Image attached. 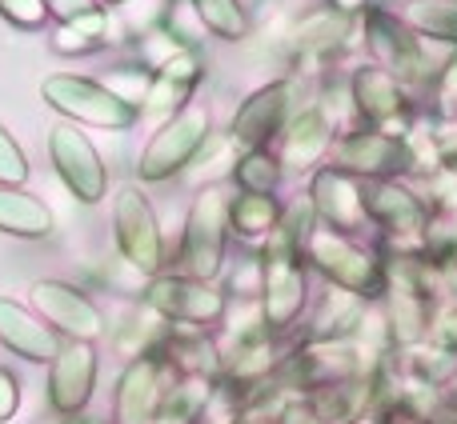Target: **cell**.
I'll return each mask as SVG.
<instances>
[{"label":"cell","instance_id":"22","mask_svg":"<svg viewBox=\"0 0 457 424\" xmlns=\"http://www.w3.org/2000/svg\"><path fill=\"white\" fill-rule=\"evenodd\" d=\"M0 345H4L8 353H16L21 361L48 364L56 353H61L64 340L56 337L37 313H29L24 305L0 297Z\"/></svg>","mask_w":457,"mask_h":424},{"label":"cell","instance_id":"30","mask_svg":"<svg viewBox=\"0 0 457 424\" xmlns=\"http://www.w3.org/2000/svg\"><path fill=\"white\" fill-rule=\"evenodd\" d=\"M201 24L221 40H241L249 32V16H245L241 0H193Z\"/></svg>","mask_w":457,"mask_h":424},{"label":"cell","instance_id":"14","mask_svg":"<svg viewBox=\"0 0 457 424\" xmlns=\"http://www.w3.org/2000/svg\"><path fill=\"white\" fill-rule=\"evenodd\" d=\"M96 345L85 340H64L61 353L48 361V385H45V401L53 417H77L88 409L96 393Z\"/></svg>","mask_w":457,"mask_h":424},{"label":"cell","instance_id":"13","mask_svg":"<svg viewBox=\"0 0 457 424\" xmlns=\"http://www.w3.org/2000/svg\"><path fill=\"white\" fill-rule=\"evenodd\" d=\"M48 157H53V168L64 181V189L80 205H101L109 192V168H104L101 152L93 149V141L80 133V125H72V120L56 125L48 136Z\"/></svg>","mask_w":457,"mask_h":424},{"label":"cell","instance_id":"29","mask_svg":"<svg viewBox=\"0 0 457 424\" xmlns=\"http://www.w3.org/2000/svg\"><path fill=\"white\" fill-rule=\"evenodd\" d=\"M285 168L281 160L273 157V149H253L241 152L233 165V189L237 192H277Z\"/></svg>","mask_w":457,"mask_h":424},{"label":"cell","instance_id":"16","mask_svg":"<svg viewBox=\"0 0 457 424\" xmlns=\"http://www.w3.org/2000/svg\"><path fill=\"white\" fill-rule=\"evenodd\" d=\"M305 197L317 212V224L333 228V232L361 236L370 228V216H365V184L357 176L337 173L333 165H325L309 176Z\"/></svg>","mask_w":457,"mask_h":424},{"label":"cell","instance_id":"18","mask_svg":"<svg viewBox=\"0 0 457 424\" xmlns=\"http://www.w3.org/2000/svg\"><path fill=\"white\" fill-rule=\"evenodd\" d=\"M161 361L169 364L177 380L193 377V380H221V340L217 329H193V324H165L157 340Z\"/></svg>","mask_w":457,"mask_h":424},{"label":"cell","instance_id":"26","mask_svg":"<svg viewBox=\"0 0 457 424\" xmlns=\"http://www.w3.org/2000/svg\"><path fill=\"white\" fill-rule=\"evenodd\" d=\"M104 45H112V16L104 12V8H93V12L77 16V20L61 24V29L53 32V48L61 56H85Z\"/></svg>","mask_w":457,"mask_h":424},{"label":"cell","instance_id":"10","mask_svg":"<svg viewBox=\"0 0 457 424\" xmlns=\"http://www.w3.org/2000/svg\"><path fill=\"white\" fill-rule=\"evenodd\" d=\"M361 20H365V45H370V56L378 69H386L402 85H426L434 77V64H429L421 37L405 29L397 12L370 4L361 12Z\"/></svg>","mask_w":457,"mask_h":424},{"label":"cell","instance_id":"39","mask_svg":"<svg viewBox=\"0 0 457 424\" xmlns=\"http://www.w3.org/2000/svg\"><path fill=\"white\" fill-rule=\"evenodd\" d=\"M370 424H426V420H418L413 412H405V409H381Z\"/></svg>","mask_w":457,"mask_h":424},{"label":"cell","instance_id":"34","mask_svg":"<svg viewBox=\"0 0 457 424\" xmlns=\"http://www.w3.org/2000/svg\"><path fill=\"white\" fill-rule=\"evenodd\" d=\"M21 409V380L12 369H0V424L12 420Z\"/></svg>","mask_w":457,"mask_h":424},{"label":"cell","instance_id":"36","mask_svg":"<svg viewBox=\"0 0 457 424\" xmlns=\"http://www.w3.org/2000/svg\"><path fill=\"white\" fill-rule=\"evenodd\" d=\"M285 409H269V404H241L225 424H281Z\"/></svg>","mask_w":457,"mask_h":424},{"label":"cell","instance_id":"27","mask_svg":"<svg viewBox=\"0 0 457 424\" xmlns=\"http://www.w3.org/2000/svg\"><path fill=\"white\" fill-rule=\"evenodd\" d=\"M397 16L421 40H445L457 48V0H410Z\"/></svg>","mask_w":457,"mask_h":424},{"label":"cell","instance_id":"6","mask_svg":"<svg viewBox=\"0 0 457 424\" xmlns=\"http://www.w3.org/2000/svg\"><path fill=\"white\" fill-rule=\"evenodd\" d=\"M209 133H213V117L201 101H189L185 109H177L165 125L153 133V141L145 144L141 160H137V176L145 184H161L173 181L181 168H189V160L197 157L209 144Z\"/></svg>","mask_w":457,"mask_h":424},{"label":"cell","instance_id":"41","mask_svg":"<svg viewBox=\"0 0 457 424\" xmlns=\"http://www.w3.org/2000/svg\"><path fill=\"white\" fill-rule=\"evenodd\" d=\"M453 393H457V380H453Z\"/></svg>","mask_w":457,"mask_h":424},{"label":"cell","instance_id":"1","mask_svg":"<svg viewBox=\"0 0 457 424\" xmlns=\"http://www.w3.org/2000/svg\"><path fill=\"white\" fill-rule=\"evenodd\" d=\"M305 265L313 276H321V284L345 289L370 305L386 297V257L378 244H365L361 236H345L317 224L305 244Z\"/></svg>","mask_w":457,"mask_h":424},{"label":"cell","instance_id":"11","mask_svg":"<svg viewBox=\"0 0 457 424\" xmlns=\"http://www.w3.org/2000/svg\"><path fill=\"white\" fill-rule=\"evenodd\" d=\"M349 101L361 120V128H378L386 136H405L418 120H413V101L397 77H389L378 64H365L349 77Z\"/></svg>","mask_w":457,"mask_h":424},{"label":"cell","instance_id":"5","mask_svg":"<svg viewBox=\"0 0 457 424\" xmlns=\"http://www.w3.org/2000/svg\"><path fill=\"white\" fill-rule=\"evenodd\" d=\"M141 305L153 308L169 324H193V329H221L228 313V292L217 281H189V276L165 273L149 276L141 292Z\"/></svg>","mask_w":457,"mask_h":424},{"label":"cell","instance_id":"20","mask_svg":"<svg viewBox=\"0 0 457 424\" xmlns=\"http://www.w3.org/2000/svg\"><path fill=\"white\" fill-rule=\"evenodd\" d=\"M305 401L325 424H370L381 409L378 369L365 372V377H349V380H337V385H325V388H317V393H309Z\"/></svg>","mask_w":457,"mask_h":424},{"label":"cell","instance_id":"21","mask_svg":"<svg viewBox=\"0 0 457 424\" xmlns=\"http://www.w3.org/2000/svg\"><path fill=\"white\" fill-rule=\"evenodd\" d=\"M201 77H205V64H201L197 48H181L173 61H165L157 72L149 77V93L141 101V112H161V117H173L177 109L193 101Z\"/></svg>","mask_w":457,"mask_h":424},{"label":"cell","instance_id":"33","mask_svg":"<svg viewBox=\"0 0 457 424\" xmlns=\"http://www.w3.org/2000/svg\"><path fill=\"white\" fill-rule=\"evenodd\" d=\"M0 16H4L12 29H40L48 20L45 0H0Z\"/></svg>","mask_w":457,"mask_h":424},{"label":"cell","instance_id":"24","mask_svg":"<svg viewBox=\"0 0 457 424\" xmlns=\"http://www.w3.org/2000/svg\"><path fill=\"white\" fill-rule=\"evenodd\" d=\"M53 228L56 220L45 200L16 184H0V232L16 236V241H45L53 236Z\"/></svg>","mask_w":457,"mask_h":424},{"label":"cell","instance_id":"4","mask_svg":"<svg viewBox=\"0 0 457 424\" xmlns=\"http://www.w3.org/2000/svg\"><path fill=\"white\" fill-rule=\"evenodd\" d=\"M365 216L370 228H378L381 252H418L421 232L434 220V208L421 192H413L402 181H370L365 184Z\"/></svg>","mask_w":457,"mask_h":424},{"label":"cell","instance_id":"9","mask_svg":"<svg viewBox=\"0 0 457 424\" xmlns=\"http://www.w3.org/2000/svg\"><path fill=\"white\" fill-rule=\"evenodd\" d=\"M329 165L337 173L357 176L361 184L370 181H402L413 173V157L405 136H386L378 128H345L333 136Z\"/></svg>","mask_w":457,"mask_h":424},{"label":"cell","instance_id":"12","mask_svg":"<svg viewBox=\"0 0 457 424\" xmlns=\"http://www.w3.org/2000/svg\"><path fill=\"white\" fill-rule=\"evenodd\" d=\"M32 313L48 324L61 340H85V345H96L104 337V316L96 308V300L88 297L85 289L69 281H37L29 289Z\"/></svg>","mask_w":457,"mask_h":424},{"label":"cell","instance_id":"38","mask_svg":"<svg viewBox=\"0 0 457 424\" xmlns=\"http://www.w3.org/2000/svg\"><path fill=\"white\" fill-rule=\"evenodd\" d=\"M281 424H325V420L317 417V412L309 409V401H305V396H301V401H293L289 409L281 412Z\"/></svg>","mask_w":457,"mask_h":424},{"label":"cell","instance_id":"35","mask_svg":"<svg viewBox=\"0 0 457 424\" xmlns=\"http://www.w3.org/2000/svg\"><path fill=\"white\" fill-rule=\"evenodd\" d=\"M93 8H101V0H45V12L53 16L56 24H69V20H77V16L93 12Z\"/></svg>","mask_w":457,"mask_h":424},{"label":"cell","instance_id":"19","mask_svg":"<svg viewBox=\"0 0 457 424\" xmlns=\"http://www.w3.org/2000/svg\"><path fill=\"white\" fill-rule=\"evenodd\" d=\"M333 136H337V128L325 117V109L321 104H309V109L293 112L289 125L281 128L273 157L281 160V168H289V173H317L321 160L329 157V149H333Z\"/></svg>","mask_w":457,"mask_h":424},{"label":"cell","instance_id":"28","mask_svg":"<svg viewBox=\"0 0 457 424\" xmlns=\"http://www.w3.org/2000/svg\"><path fill=\"white\" fill-rule=\"evenodd\" d=\"M345 32H349V16L333 12V8H321V12H313L297 29V53L305 56V61H329V56L345 45Z\"/></svg>","mask_w":457,"mask_h":424},{"label":"cell","instance_id":"7","mask_svg":"<svg viewBox=\"0 0 457 424\" xmlns=\"http://www.w3.org/2000/svg\"><path fill=\"white\" fill-rule=\"evenodd\" d=\"M40 96H45L56 112H64L72 125L125 133V128H133L137 120H141V109L125 104L117 93H109L101 80L77 77V72H53V77L40 85Z\"/></svg>","mask_w":457,"mask_h":424},{"label":"cell","instance_id":"31","mask_svg":"<svg viewBox=\"0 0 457 424\" xmlns=\"http://www.w3.org/2000/svg\"><path fill=\"white\" fill-rule=\"evenodd\" d=\"M24 181H29L24 149L16 144V136L0 125V184H16V189H24Z\"/></svg>","mask_w":457,"mask_h":424},{"label":"cell","instance_id":"37","mask_svg":"<svg viewBox=\"0 0 457 424\" xmlns=\"http://www.w3.org/2000/svg\"><path fill=\"white\" fill-rule=\"evenodd\" d=\"M434 340H437V345H445L450 353H457V305L450 308V313L437 316V324H434Z\"/></svg>","mask_w":457,"mask_h":424},{"label":"cell","instance_id":"32","mask_svg":"<svg viewBox=\"0 0 457 424\" xmlns=\"http://www.w3.org/2000/svg\"><path fill=\"white\" fill-rule=\"evenodd\" d=\"M434 112L442 120H453L457 117V48L453 56L442 64V72H437V85H434Z\"/></svg>","mask_w":457,"mask_h":424},{"label":"cell","instance_id":"8","mask_svg":"<svg viewBox=\"0 0 457 424\" xmlns=\"http://www.w3.org/2000/svg\"><path fill=\"white\" fill-rule=\"evenodd\" d=\"M112 232H117V252L133 273H141L145 281L157 273H165L169 265V244L161 232V220L153 212L149 197L141 189H120L117 205H112Z\"/></svg>","mask_w":457,"mask_h":424},{"label":"cell","instance_id":"15","mask_svg":"<svg viewBox=\"0 0 457 424\" xmlns=\"http://www.w3.org/2000/svg\"><path fill=\"white\" fill-rule=\"evenodd\" d=\"M173 380L177 377L169 372V364L161 361L157 348L133 356L117 380V393H112V424H149L157 417V409Z\"/></svg>","mask_w":457,"mask_h":424},{"label":"cell","instance_id":"40","mask_svg":"<svg viewBox=\"0 0 457 424\" xmlns=\"http://www.w3.org/2000/svg\"><path fill=\"white\" fill-rule=\"evenodd\" d=\"M101 4H125V0H101Z\"/></svg>","mask_w":457,"mask_h":424},{"label":"cell","instance_id":"25","mask_svg":"<svg viewBox=\"0 0 457 424\" xmlns=\"http://www.w3.org/2000/svg\"><path fill=\"white\" fill-rule=\"evenodd\" d=\"M217 404V385L213 380H193L181 377L169 385L165 401H161L157 417L149 424H205Z\"/></svg>","mask_w":457,"mask_h":424},{"label":"cell","instance_id":"17","mask_svg":"<svg viewBox=\"0 0 457 424\" xmlns=\"http://www.w3.org/2000/svg\"><path fill=\"white\" fill-rule=\"evenodd\" d=\"M293 88H297L293 80H273V85L257 88V93L237 109L233 128H228L237 149L241 152L269 149V144L281 136V128L289 125V117H293Z\"/></svg>","mask_w":457,"mask_h":424},{"label":"cell","instance_id":"2","mask_svg":"<svg viewBox=\"0 0 457 424\" xmlns=\"http://www.w3.org/2000/svg\"><path fill=\"white\" fill-rule=\"evenodd\" d=\"M257 257H261V292H257L261 321H265L277 337H289L301 324V316H305L309 292H313L309 289L313 273H309V265H305V252L265 241L257 249Z\"/></svg>","mask_w":457,"mask_h":424},{"label":"cell","instance_id":"23","mask_svg":"<svg viewBox=\"0 0 457 424\" xmlns=\"http://www.w3.org/2000/svg\"><path fill=\"white\" fill-rule=\"evenodd\" d=\"M225 216L228 236H237L245 249H261L281 220V200L273 192H228Z\"/></svg>","mask_w":457,"mask_h":424},{"label":"cell","instance_id":"3","mask_svg":"<svg viewBox=\"0 0 457 424\" xmlns=\"http://www.w3.org/2000/svg\"><path fill=\"white\" fill-rule=\"evenodd\" d=\"M228 192L225 189H205L193 197L189 216L181 228V244H177V268L173 273L189 276V281H217L225 273L228 260Z\"/></svg>","mask_w":457,"mask_h":424}]
</instances>
